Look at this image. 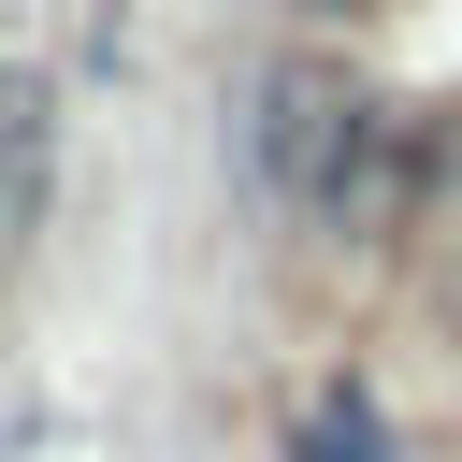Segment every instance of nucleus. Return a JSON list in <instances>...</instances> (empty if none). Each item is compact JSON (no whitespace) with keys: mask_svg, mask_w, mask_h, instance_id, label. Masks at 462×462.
I'll return each instance as SVG.
<instances>
[{"mask_svg":"<svg viewBox=\"0 0 462 462\" xmlns=\"http://www.w3.org/2000/svg\"><path fill=\"white\" fill-rule=\"evenodd\" d=\"M245 144H260V188L274 202H303V217H375L390 202V116H375V87H346L332 58H274L260 87H245Z\"/></svg>","mask_w":462,"mask_h":462,"instance_id":"f257e3e1","label":"nucleus"},{"mask_svg":"<svg viewBox=\"0 0 462 462\" xmlns=\"http://www.w3.org/2000/svg\"><path fill=\"white\" fill-rule=\"evenodd\" d=\"M289 462H404V448H390L375 390H318V404H303V433H289Z\"/></svg>","mask_w":462,"mask_h":462,"instance_id":"f03ea898","label":"nucleus"},{"mask_svg":"<svg viewBox=\"0 0 462 462\" xmlns=\"http://www.w3.org/2000/svg\"><path fill=\"white\" fill-rule=\"evenodd\" d=\"M29 144H43V87H29V72H0V245H14V202L43 188V159H29Z\"/></svg>","mask_w":462,"mask_h":462,"instance_id":"7ed1b4c3","label":"nucleus"},{"mask_svg":"<svg viewBox=\"0 0 462 462\" xmlns=\"http://www.w3.org/2000/svg\"><path fill=\"white\" fill-rule=\"evenodd\" d=\"M318 14H361V0H318Z\"/></svg>","mask_w":462,"mask_h":462,"instance_id":"20e7f679","label":"nucleus"}]
</instances>
